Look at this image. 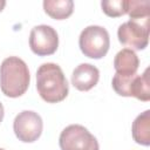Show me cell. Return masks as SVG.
Returning a JSON list of instances; mask_svg holds the SVG:
<instances>
[{
	"label": "cell",
	"mask_w": 150,
	"mask_h": 150,
	"mask_svg": "<svg viewBox=\"0 0 150 150\" xmlns=\"http://www.w3.org/2000/svg\"><path fill=\"white\" fill-rule=\"evenodd\" d=\"M59 144L61 150H100L96 137L80 124L66 127L60 134Z\"/></svg>",
	"instance_id": "5b68a950"
},
{
	"label": "cell",
	"mask_w": 150,
	"mask_h": 150,
	"mask_svg": "<svg viewBox=\"0 0 150 150\" xmlns=\"http://www.w3.org/2000/svg\"><path fill=\"white\" fill-rule=\"evenodd\" d=\"M43 122L41 116L32 110L19 112L13 122V130L19 141L23 143L35 142L42 134Z\"/></svg>",
	"instance_id": "8992f818"
},
{
	"label": "cell",
	"mask_w": 150,
	"mask_h": 150,
	"mask_svg": "<svg viewBox=\"0 0 150 150\" xmlns=\"http://www.w3.org/2000/svg\"><path fill=\"white\" fill-rule=\"evenodd\" d=\"M150 69L146 68L142 75H135L130 82L129 94L139 101H150Z\"/></svg>",
	"instance_id": "8fae6325"
},
{
	"label": "cell",
	"mask_w": 150,
	"mask_h": 150,
	"mask_svg": "<svg viewBox=\"0 0 150 150\" xmlns=\"http://www.w3.org/2000/svg\"><path fill=\"white\" fill-rule=\"evenodd\" d=\"M149 21L150 19H130L122 23L117 30L118 41L131 50L144 49L149 43Z\"/></svg>",
	"instance_id": "277c9868"
},
{
	"label": "cell",
	"mask_w": 150,
	"mask_h": 150,
	"mask_svg": "<svg viewBox=\"0 0 150 150\" xmlns=\"http://www.w3.org/2000/svg\"><path fill=\"white\" fill-rule=\"evenodd\" d=\"M0 150H5V149H1V148H0Z\"/></svg>",
	"instance_id": "e0dca14e"
},
{
	"label": "cell",
	"mask_w": 150,
	"mask_h": 150,
	"mask_svg": "<svg viewBox=\"0 0 150 150\" xmlns=\"http://www.w3.org/2000/svg\"><path fill=\"white\" fill-rule=\"evenodd\" d=\"M127 14L130 19L141 20L150 19V1L149 0H128Z\"/></svg>",
	"instance_id": "4fadbf2b"
},
{
	"label": "cell",
	"mask_w": 150,
	"mask_h": 150,
	"mask_svg": "<svg viewBox=\"0 0 150 150\" xmlns=\"http://www.w3.org/2000/svg\"><path fill=\"white\" fill-rule=\"evenodd\" d=\"M128 0H105L101 2L102 11L110 18H118L127 14Z\"/></svg>",
	"instance_id": "5bb4252c"
},
{
	"label": "cell",
	"mask_w": 150,
	"mask_h": 150,
	"mask_svg": "<svg viewBox=\"0 0 150 150\" xmlns=\"http://www.w3.org/2000/svg\"><path fill=\"white\" fill-rule=\"evenodd\" d=\"M30 82V75L26 62L18 56L6 57L0 66V89L7 97L22 96Z\"/></svg>",
	"instance_id": "7a4b0ae2"
},
{
	"label": "cell",
	"mask_w": 150,
	"mask_h": 150,
	"mask_svg": "<svg viewBox=\"0 0 150 150\" xmlns=\"http://www.w3.org/2000/svg\"><path fill=\"white\" fill-rule=\"evenodd\" d=\"M139 66V59L136 53L129 48L120 50L114 59V68L116 74L122 76H132L136 74Z\"/></svg>",
	"instance_id": "9c48e42d"
},
{
	"label": "cell",
	"mask_w": 150,
	"mask_h": 150,
	"mask_svg": "<svg viewBox=\"0 0 150 150\" xmlns=\"http://www.w3.org/2000/svg\"><path fill=\"white\" fill-rule=\"evenodd\" d=\"M45 12L55 20H64L73 14L74 2L71 0H45Z\"/></svg>",
	"instance_id": "7c38bea8"
},
{
	"label": "cell",
	"mask_w": 150,
	"mask_h": 150,
	"mask_svg": "<svg viewBox=\"0 0 150 150\" xmlns=\"http://www.w3.org/2000/svg\"><path fill=\"white\" fill-rule=\"evenodd\" d=\"M131 134L136 143L145 146L150 144V110H145L135 118Z\"/></svg>",
	"instance_id": "30bf717a"
},
{
	"label": "cell",
	"mask_w": 150,
	"mask_h": 150,
	"mask_svg": "<svg viewBox=\"0 0 150 150\" xmlns=\"http://www.w3.org/2000/svg\"><path fill=\"white\" fill-rule=\"evenodd\" d=\"M4 115H5L4 105H2V103L0 102V123H1V122H2V120H4Z\"/></svg>",
	"instance_id": "9a60e30c"
},
{
	"label": "cell",
	"mask_w": 150,
	"mask_h": 150,
	"mask_svg": "<svg viewBox=\"0 0 150 150\" xmlns=\"http://www.w3.org/2000/svg\"><path fill=\"white\" fill-rule=\"evenodd\" d=\"M100 79V70L90 63L79 64L71 74V84L80 91H88L94 88Z\"/></svg>",
	"instance_id": "ba28073f"
},
{
	"label": "cell",
	"mask_w": 150,
	"mask_h": 150,
	"mask_svg": "<svg viewBox=\"0 0 150 150\" xmlns=\"http://www.w3.org/2000/svg\"><path fill=\"white\" fill-rule=\"evenodd\" d=\"M29 47L38 56L52 55L59 47V35L52 26H35L29 34Z\"/></svg>",
	"instance_id": "52a82bcc"
},
{
	"label": "cell",
	"mask_w": 150,
	"mask_h": 150,
	"mask_svg": "<svg viewBox=\"0 0 150 150\" xmlns=\"http://www.w3.org/2000/svg\"><path fill=\"white\" fill-rule=\"evenodd\" d=\"M79 46L84 56L90 59H102L110 47L109 33L101 26L86 27L79 38Z\"/></svg>",
	"instance_id": "3957f363"
},
{
	"label": "cell",
	"mask_w": 150,
	"mask_h": 150,
	"mask_svg": "<svg viewBox=\"0 0 150 150\" xmlns=\"http://www.w3.org/2000/svg\"><path fill=\"white\" fill-rule=\"evenodd\" d=\"M5 6H6V1L5 0H0V12L5 8Z\"/></svg>",
	"instance_id": "2e32d148"
},
{
	"label": "cell",
	"mask_w": 150,
	"mask_h": 150,
	"mask_svg": "<svg viewBox=\"0 0 150 150\" xmlns=\"http://www.w3.org/2000/svg\"><path fill=\"white\" fill-rule=\"evenodd\" d=\"M36 89L47 103L63 101L68 95L69 86L61 67L52 62L41 64L36 71Z\"/></svg>",
	"instance_id": "6da1fadb"
}]
</instances>
